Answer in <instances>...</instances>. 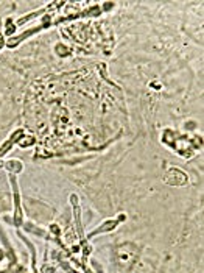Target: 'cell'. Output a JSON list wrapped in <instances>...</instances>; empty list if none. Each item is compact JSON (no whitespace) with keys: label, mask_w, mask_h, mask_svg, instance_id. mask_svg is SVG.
Segmentation results:
<instances>
[{"label":"cell","mask_w":204,"mask_h":273,"mask_svg":"<svg viewBox=\"0 0 204 273\" xmlns=\"http://www.w3.org/2000/svg\"><path fill=\"white\" fill-rule=\"evenodd\" d=\"M22 133H23L22 130L16 131V133L13 134V137H10V139H8V141L5 142V145L2 147V150H0V156H2V155H5V153H6V152L10 150V147H11V145H13V144H14V142H16V141H17L19 137H20V134H22Z\"/></svg>","instance_id":"3"},{"label":"cell","mask_w":204,"mask_h":273,"mask_svg":"<svg viewBox=\"0 0 204 273\" xmlns=\"http://www.w3.org/2000/svg\"><path fill=\"white\" fill-rule=\"evenodd\" d=\"M42 271H44V273H52V271H53V268H52V267H50V268H48V267H44V268H42Z\"/></svg>","instance_id":"7"},{"label":"cell","mask_w":204,"mask_h":273,"mask_svg":"<svg viewBox=\"0 0 204 273\" xmlns=\"http://www.w3.org/2000/svg\"><path fill=\"white\" fill-rule=\"evenodd\" d=\"M164 181L171 184V186H182V184L187 183V177L179 170H170L168 175L164 178Z\"/></svg>","instance_id":"2"},{"label":"cell","mask_w":204,"mask_h":273,"mask_svg":"<svg viewBox=\"0 0 204 273\" xmlns=\"http://www.w3.org/2000/svg\"><path fill=\"white\" fill-rule=\"evenodd\" d=\"M33 142H34V139H33V137H30V139H27V141L22 139V141H20V145H22V147H28V145H31Z\"/></svg>","instance_id":"6"},{"label":"cell","mask_w":204,"mask_h":273,"mask_svg":"<svg viewBox=\"0 0 204 273\" xmlns=\"http://www.w3.org/2000/svg\"><path fill=\"white\" fill-rule=\"evenodd\" d=\"M117 225V220H108L103 226H98L95 231H92L90 234H89V237H92V236H95V234H98V233H105V231H109V230H112L114 226Z\"/></svg>","instance_id":"4"},{"label":"cell","mask_w":204,"mask_h":273,"mask_svg":"<svg viewBox=\"0 0 204 273\" xmlns=\"http://www.w3.org/2000/svg\"><path fill=\"white\" fill-rule=\"evenodd\" d=\"M8 169L13 170V172H19V170H20V164H19L17 161H13V162L8 164Z\"/></svg>","instance_id":"5"},{"label":"cell","mask_w":204,"mask_h":273,"mask_svg":"<svg viewBox=\"0 0 204 273\" xmlns=\"http://www.w3.org/2000/svg\"><path fill=\"white\" fill-rule=\"evenodd\" d=\"M2 258H3V253H2V250H0V259H2Z\"/></svg>","instance_id":"8"},{"label":"cell","mask_w":204,"mask_h":273,"mask_svg":"<svg viewBox=\"0 0 204 273\" xmlns=\"http://www.w3.org/2000/svg\"><path fill=\"white\" fill-rule=\"evenodd\" d=\"M117 259L122 265L128 267L134 262L136 259V250L131 243H126V245H122L118 250H117Z\"/></svg>","instance_id":"1"}]
</instances>
